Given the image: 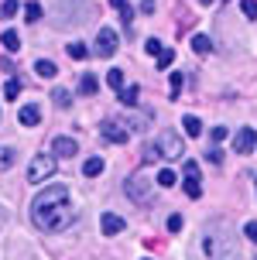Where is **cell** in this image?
Masks as SVG:
<instances>
[{"label":"cell","mask_w":257,"mask_h":260,"mask_svg":"<svg viewBox=\"0 0 257 260\" xmlns=\"http://www.w3.org/2000/svg\"><path fill=\"white\" fill-rule=\"evenodd\" d=\"M31 219L35 226H41L45 233H62L76 222V209H72V199H69V188L65 185H48L41 188V195L31 202Z\"/></svg>","instance_id":"cell-1"},{"label":"cell","mask_w":257,"mask_h":260,"mask_svg":"<svg viewBox=\"0 0 257 260\" xmlns=\"http://www.w3.org/2000/svg\"><path fill=\"white\" fill-rule=\"evenodd\" d=\"M195 250H203L206 260H233L240 250H237V240L233 233L226 230V222L223 219H213L203 226V233H199V243Z\"/></svg>","instance_id":"cell-2"},{"label":"cell","mask_w":257,"mask_h":260,"mask_svg":"<svg viewBox=\"0 0 257 260\" xmlns=\"http://www.w3.org/2000/svg\"><path fill=\"white\" fill-rule=\"evenodd\" d=\"M55 168H59L55 154H38L31 165H27V182H31V185H41L45 178H51V175H55Z\"/></svg>","instance_id":"cell-3"},{"label":"cell","mask_w":257,"mask_h":260,"mask_svg":"<svg viewBox=\"0 0 257 260\" xmlns=\"http://www.w3.org/2000/svg\"><path fill=\"white\" fill-rule=\"evenodd\" d=\"M124 188H127V195L134 199V202H137V206H148V202H151V178H148L144 171H137V175H130Z\"/></svg>","instance_id":"cell-4"},{"label":"cell","mask_w":257,"mask_h":260,"mask_svg":"<svg viewBox=\"0 0 257 260\" xmlns=\"http://www.w3.org/2000/svg\"><path fill=\"white\" fill-rule=\"evenodd\" d=\"M158 151H161V157H168V161H175V157L185 154V144H182V137L175 134V130H165L161 137H158Z\"/></svg>","instance_id":"cell-5"},{"label":"cell","mask_w":257,"mask_h":260,"mask_svg":"<svg viewBox=\"0 0 257 260\" xmlns=\"http://www.w3.org/2000/svg\"><path fill=\"white\" fill-rule=\"evenodd\" d=\"M257 144V130L254 127H240L237 137H233V154H250Z\"/></svg>","instance_id":"cell-6"},{"label":"cell","mask_w":257,"mask_h":260,"mask_svg":"<svg viewBox=\"0 0 257 260\" xmlns=\"http://www.w3.org/2000/svg\"><path fill=\"white\" fill-rule=\"evenodd\" d=\"M185 195H189V199H199V195H203V182H199V165H195V161H185Z\"/></svg>","instance_id":"cell-7"},{"label":"cell","mask_w":257,"mask_h":260,"mask_svg":"<svg viewBox=\"0 0 257 260\" xmlns=\"http://www.w3.org/2000/svg\"><path fill=\"white\" fill-rule=\"evenodd\" d=\"M113 52H117V31L113 27H100V35H96V55L110 58Z\"/></svg>","instance_id":"cell-8"},{"label":"cell","mask_w":257,"mask_h":260,"mask_svg":"<svg viewBox=\"0 0 257 260\" xmlns=\"http://www.w3.org/2000/svg\"><path fill=\"white\" fill-rule=\"evenodd\" d=\"M100 134H103V141H110V144H127V130L120 127V123H113V120H103L100 123Z\"/></svg>","instance_id":"cell-9"},{"label":"cell","mask_w":257,"mask_h":260,"mask_svg":"<svg viewBox=\"0 0 257 260\" xmlns=\"http://www.w3.org/2000/svg\"><path fill=\"white\" fill-rule=\"evenodd\" d=\"M17 120H21L24 127H38V123H41V106L38 103H24V106H21V113H17Z\"/></svg>","instance_id":"cell-10"},{"label":"cell","mask_w":257,"mask_h":260,"mask_svg":"<svg viewBox=\"0 0 257 260\" xmlns=\"http://www.w3.org/2000/svg\"><path fill=\"white\" fill-rule=\"evenodd\" d=\"M100 226H103V233H106V236H117L120 230H124V219H120V216H113V212H103Z\"/></svg>","instance_id":"cell-11"},{"label":"cell","mask_w":257,"mask_h":260,"mask_svg":"<svg viewBox=\"0 0 257 260\" xmlns=\"http://www.w3.org/2000/svg\"><path fill=\"white\" fill-rule=\"evenodd\" d=\"M51 147H55V154H59V157H72L79 151V144L72 141V137H55V144H51Z\"/></svg>","instance_id":"cell-12"},{"label":"cell","mask_w":257,"mask_h":260,"mask_svg":"<svg viewBox=\"0 0 257 260\" xmlns=\"http://www.w3.org/2000/svg\"><path fill=\"white\" fill-rule=\"evenodd\" d=\"M79 92H82V96L100 92V82H96V76H93V72H82V79H79Z\"/></svg>","instance_id":"cell-13"},{"label":"cell","mask_w":257,"mask_h":260,"mask_svg":"<svg viewBox=\"0 0 257 260\" xmlns=\"http://www.w3.org/2000/svg\"><path fill=\"white\" fill-rule=\"evenodd\" d=\"M35 72H38L41 79H55V76H59L55 62H48V58H38V62H35Z\"/></svg>","instance_id":"cell-14"},{"label":"cell","mask_w":257,"mask_h":260,"mask_svg":"<svg viewBox=\"0 0 257 260\" xmlns=\"http://www.w3.org/2000/svg\"><path fill=\"white\" fill-rule=\"evenodd\" d=\"M103 168H106L103 157H90V161L82 165V175H86V178H96V175H103Z\"/></svg>","instance_id":"cell-15"},{"label":"cell","mask_w":257,"mask_h":260,"mask_svg":"<svg viewBox=\"0 0 257 260\" xmlns=\"http://www.w3.org/2000/svg\"><path fill=\"white\" fill-rule=\"evenodd\" d=\"M192 52L195 55H209L213 52V41L206 38V35H192Z\"/></svg>","instance_id":"cell-16"},{"label":"cell","mask_w":257,"mask_h":260,"mask_svg":"<svg viewBox=\"0 0 257 260\" xmlns=\"http://www.w3.org/2000/svg\"><path fill=\"white\" fill-rule=\"evenodd\" d=\"M182 127H185L189 137H203V120H199V117H185V120H182Z\"/></svg>","instance_id":"cell-17"},{"label":"cell","mask_w":257,"mask_h":260,"mask_svg":"<svg viewBox=\"0 0 257 260\" xmlns=\"http://www.w3.org/2000/svg\"><path fill=\"white\" fill-rule=\"evenodd\" d=\"M0 41H4V48H7V52H17V48H21V35H17V31H4Z\"/></svg>","instance_id":"cell-18"},{"label":"cell","mask_w":257,"mask_h":260,"mask_svg":"<svg viewBox=\"0 0 257 260\" xmlns=\"http://www.w3.org/2000/svg\"><path fill=\"white\" fill-rule=\"evenodd\" d=\"M117 11H120V17H124V24H130L134 21V7H130V0H110Z\"/></svg>","instance_id":"cell-19"},{"label":"cell","mask_w":257,"mask_h":260,"mask_svg":"<svg viewBox=\"0 0 257 260\" xmlns=\"http://www.w3.org/2000/svg\"><path fill=\"white\" fill-rule=\"evenodd\" d=\"M106 82H110L117 92H124V69H110V72H106Z\"/></svg>","instance_id":"cell-20"},{"label":"cell","mask_w":257,"mask_h":260,"mask_svg":"<svg viewBox=\"0 0 257 260\" xmlns=\"http://www.w3.org/2000/svg\"><path fill=\"white\" fill-rule=\"evenodd\" d=\"M117 100L124 106H137V86H127L124 92H117Z\"/></svg>","instance_id":"cell-21"},{"label":"cell","mask_w":257,"mask_h":260,"mask_svg":"<svg viewBox=\"0 0 257 260\" xmlns=\"http://www.w3.org/2000/svg\"><path fill=\"white\" fill-rule=\"evenodd\" d=\"M24 21H31V24H35V21H41V4H38V0L24 4Z\"/></svg>","instance_id":"cell-22"},{"label":"cell","mask_w":257,"mask_h":260,"mask_svg":"<svg viewBox=\"0 0 257 260\" xmlns=\"http://www.w3.org/2000/svg\"><path fill=\"white\" fill-rule=\"evenodd\" d=\"M51 100H55V106H62V110H65V106L72 103V92L59 86V89H51Z\"/></svg>","instance_id":"cell-23"},{"label":"cell","mask_w":257,"mask_h":260,"mask_svg":"<svg viewBox=\"0 0 257 260\" xmlns=\"http://www.w3.org/2000/svg\"><path fill=\"white\" fill-rule=\"evenodd\" d=\"M65 48H69V55H72V58H76V62H82V58H86V55H90V48H86V45H82V41H72V45H65Z\"/></svg>","instance_id":"cell-24"},{"label":"cell","mask_w":257,"mask_h":260,"mask_svg":"<svg viewBox=\"0 0 257 260\" xmlns=\"http://www.w3.org/2000/svg\"><path fill=\"white\" fill-rule=\"evenodd\" d=\"M175 182H179V178H175V171H172V168H161V171H158V185H161V188H172Z\"/></svg>","instance_id":"cell-25"},{"label":"cell","mask_w":257,"mask_h":260,"mask_svg":"<svg viewBox=\"0 0 257 260\" xmlns=\"http://www.w3.org/2000/svg\"><path fill=\"white\" fill-rule=\"evenodd\" d=\"M14 157H17V154H14L11 147H0V171H7V168H11V165H14Z\"/></svg>","instance_id":"cell-26"},{"label":"cell","mask_w":257,"mask_h":260,"mask_svg":"<svg viewBox=\"0 0 257 260\" xmlns=\"http://www.w3.org/2000/svg\"><path fill=\"white\" fill-rule=\"evenodd\" d=\"M144 48H148V55H154V58H161V55H165V45H161L158 38H148V45H144Z\"/></svg>","instance_id":"cell-27"},{"label":"cell","mask_w":257,"mask_h":260,"mask_svg":"<svg viewBox=\"0 0 257 260\" xmlns=\"http://www.w3.org/2000/svg\"><path fill=\"white\" fill-rule=\"evenodd\" d=\"M148 120H151V113H137V117H130L127 123H124V127H134V130H144V123H148Z\"/></svg>","instance_id":"cell-28"},{"label":"cell","mask_w":257,"mask_h":260,"mask_svg":"<svg viewBox=\"0 0 257 260\" xmlns=\"http://www.w3.org/2000/svg\"><path fill=\"white\" fill-rule=\"evenodd\" d=\"M4 96H7V100H17V96H21V82H17V79H11V82L4 86Z\"/></svg>","instance_id":"cell-29"},{"label":"cell","mask_w":257,"mask_h":260,"mask_svg":"<svg viewBox=\"0 0 257 260\" xmlns=\"http://www.w3.org/2000/svg\"><path fill=\"white\" fill-rule=\"evenodd\" d=\"M144 161H161V151H158V144H144Z\"/></svg>","instance_id":"cell-30"},{"label":"cell","mask_w":257,"mask_h":260,"mask_svg":"<svg viewBox=\"0 0 257 260\" xmlns=\"http://www.w3.org/2000/svg\"><path fill=\"white\" fill-rule=\"evenodd\" d=\"M182 86H185V79H182V72H172V96H175V100H179Z\"/></svg>","instance_id":"cell-31"},{"label":"cell","mask_w":257,"mask_h":260,"mask_svg":"<svg viewBox=\"0 0 257 260\" xmlns=\"http://www.w3.org/2000/svg\"><path fill=\"white\" fill-rule=\"evenodd\" d=\"M21 11V0H4V17H14Z\"/></svg>","instance_id":"cell-32"},{"label":"cell","mask_w":257,"mask_h":260,"mask_svg":"<svg viewBox=\"0 0 257 260\" xmlns=\"http://www.w3.org/2000/svg\"><path fill=\"white\" fill-rule=\"evenodd\" d=\"M240 11H244L247 17H257V0H240Z\"/></svg>","instance_id":"cell-33"},{"label":"cell","mask_w":257,"mask_h":260,"mask_svg":"<svg viewBox=\"0 0 257 260\" xmlns=\"http://www.w3.org/2000/svg\"><path fill=\"white\" fill-rule=\"evenodd\" d=\"M244 236L250 240V243H257V219H250V222L244 226Z\"/></svg>","instance_id":"cell-34"},{"label":"cell","mask_w":257,"mask_h":260,"mask_svg":"<svg viewBox=\"0 0 257 260\" xmlns=\"http://www.w3.org/2000/svg\"><path fill=\"white\" fill-rule=\"evenodd\" d=\"M182 226H185V219H182V216H168V233H179Z\"/></svg>","instance_id":"cell-35"},{"label":"cell","mask_w":257,"mask_h":260,"mask_svg":"<svg viewBox=\"0 0 257 260\" xmlns=\"http://www.w3.org/2000/svg\"><path fill=\"white\" fill-rule=\"evenodd\" d=\"M172 62H175V52H172V48H165V55L158 58V69H168Z\"/></svg>","instance_id":"cell-36"},{"label":"cell","mask_w":257,"mask_h":260,"mask_svg":"<svg viewBox=\"0 0 257 260\" xmlns=\"http://www.w3.org/2000/svg\"><path fill=\"white\" fill-rule=\"evenodd\" d=\"M230 137V130L226 127H213V141H226Z\"/></svg>","instance_id":"cell-37"},{"label":"cell","mask_w":257,"mask_h":260,"mask_svg":"<svg viewBox=\"0 0 257 260\" xmlns=\"http://www.w3.org/2000/svg\"><path fill=\"white\" fill-rule=\"evenodd\" d=\"M206 157H209V165H219V161H223V151H219V147H213Z\"/></svg>","instance_id":"cell-38"},{"label":"cell","mask_w":257,"mask_h":260,"mask_svg":"<svg viewBox=\"0 0 257 260\" xmlns=\"http://www.w3.org/2000/svg\"><path fill=\"white\" fill-rule=\"evenodd\" d=\"M141 11H144V14H151V11H154V0H141Z\"/></svg>","instance_id":"cell-39"},{"label":"cell","mask_w":257,"mask_h":260,"mask_svg":"<svg viewBox=\"0 0 257 260\" xmlns=\"http://www.w3.org/2000/svg\"><path fill=\"white\" fill-rule=\"evenodd\" d=\"M199 4H203V7H209V4H213V0H199Z\"/></svg>","instance_id":"cell-40"},{"label":"cell","mask_w":257,"mask_h":260,"mask_svg":"<svg viewBox=\"0 0 257 260\" xmlns=\"http://www.w3.org/2000/svg\"><path fill=\"white\" fill-rule=\"evenodd\" d=\"M144 260H148V257H144Z\"/></svg>","instance_id":"cell-41"}]
</instances>
